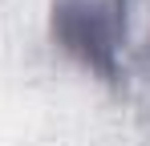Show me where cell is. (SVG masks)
<instances>
[{"label": "cell", "mask_w": 150, "mask_h": 146, "mask_svg": "<svg viewBox=\"0 0 150 146\" xmlns=\"http://www.w3.org/2000/svg\"><path fill=\"white\" fill-rule=\"evenodd\" d=\"M126 28L130 0H57L49 12L53 41L105 81H122Z\"/></svg>", "instance_id": "cell-1"}, {"label": "cell", "mask_w": 150, "mask_h": 146, "mask_svg": "<svg viewBox=\"0 0 150 146\" xmlns=\"http://www.w3.org/2000/svg\"><path fill=\"white\" fill-rule=\"evenodd\" d=\"M142 61H146V69H150V33H146V49H142Z\"/></svg>", "instance_id": "cell-2"}]
</instances>
